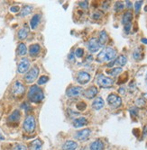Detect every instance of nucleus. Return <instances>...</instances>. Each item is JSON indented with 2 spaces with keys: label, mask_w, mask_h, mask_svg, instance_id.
<instances>
[{
  "label": "nucleus",
  "mask_w": 147,
  "mask_h": 150,
  "mask_svg": "<svg viewBox=\"0 0 147 150\" xmlns=\"http://www.w3.org/2000/svg\"><path fill=\"white\" fill-rule=\"evenodd\" d=\"M118 93H120V95H125V87H120L118 89Z\"/></svg>",
  "instance_id": "obj_42"
},
{
  "label": "nucleus",
  "mask_w": 147,
  "mask_h": 150,
  "mask_svg": "<svg viewBox=\"0 0 147 150\" xmlns=\"http://www.w3.org/2000/svg\"><path fill=\"white\" fill-rule=\"evenodd\" d=\"M133 57L135 60L139 61L142 59V50L140 48H137L133 52Z\"/></svg>",
  "instance_id": "obj_29"
},
{
  "label": "nucleus",
  "mask_w": 147,
  "mask_h": 150,
  "mask_svg": "<svg viewBox=\"0 0 147 150\" xmlns=\"http://www.w3.org/2000/svg\"><path fill=\"white\" fill-rule=\"evenodd\" d=\"M20 10V8L18 6H11L10 7V11L13 12V13H17L18 11Z\"/></svg>",
  "instance_id": "obj_41"
},
{
  "label": "nucleus",
  "mask_w": 147,
  "mask_h": 150,
  "mask_svg": "<svg viewBox=\"0 0 147 150\" xmlns=\"http://www.w3.org/2000/svg\"><path fill=\"white\" fill-rule=\"evenodd\" d=\"M129 88H130L131 91L135 90V84H134V83H132L131 85H129Z\"/></svg>",
  "instance_id": "obj_43"
},
{
  "label": "nucleus",
  "mask_w": 147,
  "mask_h": 150,
  "mask_svg": "<svg viewBox=\"0 0 147 150\" xmlns=\"http://www.w3.org/2000/svg\"><path fill=\"white\" fill-rule=\"evenodd\" d=\"M38 75H39V68L37 67H33L26 73V75L24 76V81L27 84H31L37 78Z\"/></svg>",
  "instance_id": "obj_5"
},
{
  "label": "nucleus",
  "mask_w": 147,
  "mask_h": 150,
  "mask_svg": "<svg viewBox=\"0 0 147 150\" xmlns=\"http://www.w3.org/2000/svg\"><path fill=\"white\" fill-rule=\"evenodd\" d=\"M20 117H21L20 111L15 110L12 112V114H10V116L8 117V121L9 122H12V123H16L19 121Z\"/></svg>",
  "instance_id": "obj_17"
},
{
  "label": "nucleus",
  "mask_w": 147,
  "mask_h": 150,
  "mask_svg": "<svg viewBox=\"0 0 147 150\" xmlns=\"http://www.w3.org/2000/svg\"><path fill=\"white\" fill-rule=\"evenodd\" d=\"M32 11H33V6H25L23 7V9L21 10L19 15L22 16V17L26 16V15H30V14L32 13Z\"/></svg>",
  "instance_id": "obj_25"
},
{
  "label": "nucleus",
  "mask_w": 147,
  "mask_h": 150,
  "mask_svg": "<svg viewBox=\"0 0 147 150\" xmlns=\"http://www.w3.org/2000/svg\"><path fill=\"white\" fill-rule=\"evenodd\" d=\"M17 52L20 56H24L27 52V49L24 43H19L18 44V48H17Z\"/></svg>",
  "instance_id": "obj_28"
},
{
  "label": "nucleus",
  "mask_w": 147,
  "mask_h": 150,
  "mask_svg": "<svg viewBox=\"0 0 147 150\" xmlns=\"http://www.w3.org/2000/svg\"><path fill=\"white\" fill-rule=\"evenodd\" d=\"M107 102L111 107L118 108L122 104V99L120 96L115 95V93H111V95H109L107 97Z\"/></svg>",
  "instance_id": "obj_6"
},
{
  "label": "nucleus",
  "mask_w": 147,
  "mask_h": 150,
  "mask_svg": "<svg viewBox=\"0 0 147 150\" xmlns=\"http://www.w3.org/2000/svg\"><path fill=\"white\" fill-rule=\"evenodd\" d=\"M79 6L83 9H88V1H80V2H79Z\"/></svg>",
  "instance_id": "obj_36"
},
{
  "label": "nucleus",
  "mask_w": 147,
  "mask_h": 150,
  "mask_svg": "<svg viewBox=\"0 0 147 150\" xmlns=\"http://www.w3.org/2000/svg\"><path fill=\"white\" fill-rule=\"evenodd\" d=\"M48 80H49V78H48L47 77L42 76V77L39 78V80H38V85H44L45 83L48 82Z\"/></svg>",
  "instance_id": "obj_34"
},
{
  "label": "nucleus",
  "mask_w": 147,
  "mask_h": 150,
  "mask_svg": "<svg viewBox=\"0 0 147 150\" xmlns=\"http://www.w3.org/2000/svg\"><path fill=\"white\" fill-rule=\"evenodd\" d=\"M116 56V50H114L113 48H110V47H107V48L103 49L98 55L97 61L98 62H105V61L111 62L113 61V59H115Z\"/></svg>",
  "instance_id": "obj_1"
},
{
  "label": "nucleus",
  "mask_w": 147,
  "mask_h": 150,
  "mask_svg": "<svg viewBox=\"0 0 147 150\" xmlns=\"http://www.w3.org/2000/svg\"><path fill=\"white\" fill-rule=\"evenodd\" d=\"M123 71L122 68H114L110 70H107V74L109 75V76H112V77H116L117 75H119L121 72Z\"/></svg>",
  "instance_id": "obj_27"
},
{
  "label": "nucleus",
  "mask_w": 147,
  "mask_h": 150,
  "mask_svg": "<svg viewBox=\"0 0 147 150\" xmlns=\"http://www.w3.org/2000/svg\"><path fill=\"white\" fill-rule=\"evenodd\" d=\"M24 129L28 133H32L34 131L35 128H36V121H35V118L32 115L27 116L24 121Z\"/></svg>",
  "instance_id": "obj_4"
},
{
  "label": "nucleus",
  "mask_w": 147,
  "mask_h": 150,
  "mask_svg": "<svg viewBox=\"0 0 147 150\" xmlns=\"http://www.w3.org/2000/svg\"><path fill=\"white\" fill-rule=\"evenodd\" d=\"M90 134H91L90 129H84L82 130L78 131L75 134V138H77L78 140H80V141H83V140H87Z\"/></svg>",
  "instance_id": "obj_9"
},
{
  "label": "nucleus",
  "mask_w": 147,
  "mask_h": 150,
  "mask_svg": "<svg viewBox=\"0 0 147 150\" xmlns=\"http://www.w3.org/2000/svg\"><path fill=\"white\" fill-rule=\"evenodd\" d=\"M40 19H41V15H38V14H36L34 15L33 17H32V19L30 21V26L33 30L36 29V27L38 26L39 23H40Z\"/></svg>",
  "instance_id": "obj_22"
},
{
  "label": "nucleus",
  "mask_w": 147,
  "mask_h": 150,
  "mask_svg": "<svg viewBox=\"0 0 147 150\" xmlns=\"http://www.w3.org/2000/svg\"><path fill=\"white\" fill-rule=\"evenodd\" d=\"M146 132H147V131H146Z\"/></svg>",
  "instance_id": "obj_51"
},
{
  "label": "nucleus",
  "mask_w": 147,
  "mask_h": 150,
  "mask_svg": "<svg viewBox=\"0 0 147 150\" xmlns=\"http://www.w3.org/2000/svg\"><path fill=\"white\" fill-rule=\"evenodd\" d=\"M78 147V143L73 140H68L62 145V150H75Z\"/></svg>",
  "instance_id": "obj_18"
},
{
  "label": "nucleus",
  "mask_w": 147,
  "mask_h": 150,
  "mask_svg": "<svg viewBox=\"0 0 147 150\" xmlns=\"http://www.w3.org/2000/svg\"><path fill=\"white\" fill-rule=\"evenodd\" d=\"M12 150H27V148L24 145H16L15 147H14Z\"/></svg>",
  "instance_id": "obj_37"
},
{
  "label": "nucleus",
  "mask_w": 147,
  "mask_h": 150,
  "mask_svg": "<svg viewBox=\"0 0 147 150\" xmlns=\"http://www.w3.org/2000/svg\"><path fill=\"white\" fill-rule=\"evenodd\" d=\"M97 84L102 88H110L114 85V80L102 74H99L97 77Z\"/></svg>",
  "instance_id": "obj_3"
},
{
  "label": "nucleus",
  "mask_w": 147,
  "mask_h": 150,
  "mask_svg": "<svg viewBox=\"0 0 147 150\" xmlns=\"http://www.w3.org/2000/svg\"><path fill=\"white\" fill-rule=\"evenodd\" d=\"M143 98H144V99H147V93H143Z\"/></svg>",
  "instance_id": "obj_48"
},
{
  "label": "nucleus",
  "mask_w": 147,
  "mask_h": 150,
  "mask_svg": "<svg viewBox=\"0 0 147 150\" xmlns=\"http://www.w3.org/2000/svg\"><path fill=\"white\" fill-rule=\"evenodd\" d=\"M93 60V57H92V56H88V61H92Z\"/></svg>",
  "instance_id": "obj_46"
},
{
  "label": "nucleus",
  "mask_w": 147,
  "mask_h": 150,
  "mask_svg": "<svg viewBox=\"0 0 147 150\" xmlns=\"http://www.w3.org/2000/svg\"><path fill=\"white\" fill-rule=\"evenodd\" d=\"M108 41V35L106 31H101L99 33V37H98V43L99 45L102 47L104 46Z\"/></svg>",
  "instance_id": "obj_20"
},
{
  "label": "nucleus",
  "mask_w": 147,
  "mask_h": 150,
  "mask_svg": "<svg viewBox=\"0 0 147 150\" xmlns=\"http://www.w3.org/2000/svg\"><path fill=\"white\" fill-rule=\"evenodd\" d=\"M28 33H29V27L27 25H24L18 32V38H19V40H24L28 36Z\"/></svg>",
  "instance_id": "obj_19"
},
{
  "label": "nucleus",
  "mask_w": 147,
  "mask_h": 150,
  "mask_svg": "<svg viewBox=\"0 0 147 150\" xmlns=\"http://www.w3.org/2000/svg\"><path fill=\"white\" fill-rule=\"evenodd\" d=\"M27 96L32 102H36V104L42 101L44 98L43 93L38 86H32L29 89Z\"/></svg>",
  "instance_id": "obj_2"
},
{
  "label": "nucleus",
  "mask_w": 147,
  "mask_h": 150,
  "mask_svg": "<svg viewBox=\"0 0 147 150\" xmlns=\"http://www.w3.org/2000/svg\"><path fill=\"white\" fill-rule=\"evenodd\" d=\"M145 82L147 84V73H146V76H145Z\"/></svg>",
  "instance_id": "obj_49"
},
{
  "label": "nucleus",
  "mask_w": 147,
  "mask_h": 150,
  "mask_svg": "<svg viewBox=\"0 0 147 150\" xmlns=\"http://www.w3.org/2000/svg\"><path fill=\"white\" fill-rule=\"evenodd\" d=\"M101 13L100 12H95L94 14H93V15H92V18L93 19H95V20H98V19H99V18L101 17Z\"/></svg>",
  "instance_id": "obj_40"
},
{
  "label": "nucleus",
  "mask_w": 147,
  "mask_h": 150,
  "mask_svg": "<svg viewBox=\"0 0 147 150\" xmlns=\"http://www.w3.org/2000/svg\"><path fill=\"white\" fill-rule=\"evenodd\" d=\"M105 145L104 142L100 139H97L95 141H93L89 146L90 150H104Z\"/></svg>",
  "instance_id": "obj_14"
},
{
  "label": "nucleus",
  "mask_w": 147,
  "mask_h": 150,
  "mask_svg": "<svg viewBox=\"0 0 147 150\" xmlns=\"http://www.w3.org/2000/svg\"><path fill=\"white\" fill-rule=\"evenodd\" d=\"M84 54V50L81 49V48H78L76 50H75V56L77 58H81L82 56Z\"/></svg>",
  "instance_id": "obj_33"
},
{
  "label": "nucleus",
  "mask_w": 147,
  "mask_h": 150,
  "mask_svg": "<svg viewBox=\"0 0 147 150\" xmlns=\"http://www.w3.org/2000/svg\"><path fill=\"white\" fill-rule=\"evenodd\" d=\"M129 112H130V114L132 116H137V115H138V110H137L136 108H131L129 110Z\"/></svg>",
  "instance_id": "obj_38"
},
{
  "label": "nucleus",
  "mask_w": 147,
  "mask_h": 150,
  "mask_svg": "<svg viewBox=\"0 0 147 150\" xmlns=\"http://www.w3.org/2000/svg\"><path fill=\"white\" fill-rule=\"evenodd\" d=\"M131 27H132V24H131V23L125 24V32L126 33H129V32H130V30H131Z\"/></svg>",
  "instance_id": "obj_39"
},
{
  "label": "nucleus",
  "mask_w": 147,
  "mask_h": 150,
  "mask_svg": "<svg viewBox=\"0 0 147 150\" xmlns=\"http://www.w3.org/2000/svg\"><path fill=\"white\" fill-rule=\"evenodd\" d=\"M105 105V102L104 100L101 98V97H97L94 101H93V104H92V108L96 111H99L101 110Z\"/></svg>",
  "instance_id": "obj_16"
},
{
  "label": "nucleus",
  "mask_w": 147,
  "mask_h": 150,
  "mask_svg": "<svg viewBox=\"0 0 147 150\" xmlns=\"http://www.w3.org/2000/svg\"><path fill=\"white\" fill-rule=\"evenodd\" d=\"M143 5V1H136L134 3V10H135V14H138L139 11L141 10V6Z\"/></svg>",
  "instance_id": "obj_32"
},
{
  "label": "nucleus",
  "mask_w": 147,
  "mask_h": 150,
  "mask_svg": "<svg viewBox=\"0 0 147 150\" xmlns=\"http://www.w3.org/2000/svg\"><path fill=\"white\" fill-rule=\"evenodd\" d=\"M86 107H87V104H85V102H79V104H77V109L79 111H84L86 109Z\"/></svg>",
  "instance_id": "obj_35"
},
{
  "label": "nucleus",
  "mask_w": 147,
  "mask_h": 150,
  "mask_svg": "<svg viewBox=\"0 0 147 150\" xmlns=\"http://www.w3.org/2000/svg\"><path fill=\"white\" fill-rule=\"evenodd\" d=\"M72 124L74 126V128H81L88 124V120L85 117H79L73 120Z\"/></svg>",
  "instance_id": "obj_15"
},
{
  "label": "nucleus",
  "mask_w": 147,
  "mask_h": 150,
  "mask_svg": "<svg viewBox=\"0 0 147 150\" xmlns=\"http://www.w3.org/2000/svg\"><path fill=\"white\" fill-rule=\"evenodd\" d=\"M40 45L39 44H33L30 46L29 49V53L31 56H35L40 52Z\"/></svg>",
  "instance_id": "obj_24"
},
{
  "label": "nucleus",
  "mask_w": 147,
  "mask_h": 150,
  "mask_svg": "<svg viewBox=\"0 0 147 150\" xmlns=\"http://www.w3.org/2000/svg\"><path fill=\"white\" fill-rule=\"evenodd\" d=\"M24 93V85L19 81H15L12 86V93L15 96H20Z\"/></svg>",
  "instance_id": "obj_7"
},
{
  "label": "nucleus",
  "mask_w": 147,
  "mask_h": 150,
  "mask_svg": "<svg viewBox=\"0 0 147 150\" xmlns=\"http://www.w3.org/2000/svg\"><path fill=\"white\" fill-rule=\"evenodd\" d=\"M141 41H142V43H144V44H147V39H146V38L142 39V40H141Z\"/></svg>",
  "instance_id": "obj_45"
},
{
  "label": "nucleus",
  "mask_w": 147,
  "mask_h": 150,
  "mask_svg": "<svg viewBox=\"0 0 147 150\" xmlns=\"http://www.w3.org/2000/svg\"><path fill=\"white\" fill-rule=\"evenodd\" d=\"M133 19V14L130 11H127L123 15V19H122V24L124 25L127 24H130L131 21Z\"/></svg>",
  "instance_id": "obj_23"
},
{
  "label": "nucleus",
  "mask_w": 147,
  "mask_h": 150,
  "mask_svg": "<svg viewBox=\"0 0 147 150\" xmlns=\"http://www.w3.org/2000/svg\"><path fill=\"white\" fill-rule=\"evenodd\" d=\"M114 62H115V64H116V65H118V66H120V67H124V66H125V65L126 64V62H127V59H126L125 56L120 55Z\"/></svg>",
  "instance_id": "obj_26"
},
{
  "label": "nucleus",
  "mask_w": 147,
  "mask_h": 150,
  "mask_svg": "<svg viewBox=\"0 0 147 150\" xmlns=\"http://www.w3.org/2000/svg\"><path fill=\"white\" fill-rule=\"evenodd\" d=\"M144 10H145V12H147V6H146L144 7Z\"/></svg>",
  "instance_id": "obj_50"
},
{
  "label": "nucleus",
  "mask_w": 147,
  "mask_h": 150,
  "mask_svg": "<svg viewBox=\"0 0 147 150\" xmlns=\"http://www.w3.org/2000/svg\"><path fill=\"white\" fill-rule=\"evenodd\" d=\"M97 93H98V88L96 86H90L82 92V95L87 99H92L97 95Z\"/></svg>",
  "instance_id": "obj_11"
},
{
  "label": "nucleus",
  "mask_w": 147,
  "mask_h": 150,
  "mask_svg": "<svg viewBox=\"0 0 147 150\" xmlns=\"http://www.w3.org/2000/svg\"><path fill=\"white\" fill-rule=\"evenodd\" d=\"M0 140H5V137L2 135L1 132H0Z\"/></svg>",
  "instance_id": "obj_47"
},
{
  "label": "nucleus",
  "mask_w": 147,
  "mask_h": 150,
  "mask_svg": "<svg viewBox=\"0 0 147 150\" xmlns=\"http://www.w3.org/2000/svg\"><path fill=\"white\" fill-rule=\"evenodd\" d=\"M29 68H30V61L27 59H22L21 61L19 62V64H18L17 70L19 73L23 74L28 70Z\"/></svg>",
  "instance_id": "obj_13"
},
{
  "label": "nucleus",
  "mask_w": 147,
  "mask_h": 150,
  "mask_svg": "<svg viewBox=\"0 0 147 150\" xmlns=\"http://www.w3.org/2000/svg\"><path fill=\"white\" fill-rule=\"evenodd\" d=\"M145 100L144 98H138L135 101V106L137 108H144L145 106Z\"/></svg>",
  "instance_id": "obj_30"
},
{
  "label": "nucleus",
  "mask_w": 147,
  "mask_h": 150,
  "mask_svg": "<svg viewBox=\"0 0 147 150\" xmlns=\"http://www.w3.org/2000/svg\"><path fill=\"white\" fill-rule=\"evenodd\" d=\"M88 46V50L91 52V53H95L97 51H98V50L100 49V45L98 43V40L95 39V38H92V39H90L87 44Z\"/></svg>",
  "instance_id": "obj_10"
},
{
  "label": "nucleus",
  "mask_w": 147,
  "mask_h": 150,
  "mask_svg": "<svg viewBox=\"0 0 147 150\" xmlns=\"http://www.w3.org/2000/svg\"><path fill=\"white\" fill-rule=\"evenodd\" d=\"M42 142L39 138L34 139L30 144V150H42Z\"/></svg>",
  "instance_id": "obj_21"
},
{
  "label": "nucleus",
  "mask_w": 147,
  "mask_h": 150,
  "mask_svg": "<svg viewBox=\"0 0 147 150\" xmlns=\"http://www.w3.org/2000/svg\"><path fill=\"white\" fill-rule=\"evenodd\" d=\"M82 88L80 86H73V87H70L69 88L67 91H66V95L68 97H78L80 93H82Z\"/></svg>",
  "instance_id": "obj_12"
},
{
  "label": "nucleus",
  "mask_w": 147,
  "mask_h": 150,
  "mask_svg": "<svg viewBox=\"0 0 147 150\" xmlns=\"http://www.w3.org/2000/svg\"><path fill=\"white\" fill-rule=\"evenodd\" d=\"M90 80V75L86 71H79L77 76V81L80 85H86Z\"/></svg>",
  "instance_id": "obj_8"
},
{
  "label": "nucleus",
  "mask_w": 147,
  "mask_h": 150,
  "mask_svg": "<svg viewBox=\"0 0 147 150\" xmlns=\"http://www.w3.org/2000/svg\"><path fill=\"white\" fill-rule=\"evenodd\" d=\"M126 6H127L128 9H130L132 7V3L130 1H126Z\"/></svg>",
  "instance_id": "obj_44"
},
{
  "label": "nucleus",
  "mask_w": 147,
  "mask_h": 150,
  "mask_svg": "<svg viewBox=\"0 0 147 150\" xmlns=\"http://www.w3.org/2000/svg\"><path fill=\"white\" fill-rule=\"evenodd\" d=\"M124 3L121 2V1H117L116 4H115V6H114V9L116 12H120L124 9Z\"/></svg>",
  "instance_id": "obj_31"
}]
</instances>
